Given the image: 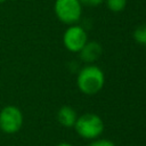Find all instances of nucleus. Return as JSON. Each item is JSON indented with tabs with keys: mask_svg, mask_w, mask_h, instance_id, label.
Returning a JSON list of instances; mask_svg holds the SVG:
<instances>
[{
	"mask_svg": "<svg viewBox=\"0 0 146 146\" xmlns=\"http://www.w3.org/2000/svg\"><path fill=\"white\" fill-rule=\"evenodd\" d=\"M105 84V75L100 67L89 64L82 67L76 76L78 89L84 95L98 94Z\"/></svg>",
	"mask_w": 146,
	"mask_h": 146,
	"instance_id": "f257e3e1",
	"label": "nucleus"
},
{
	"mask_svg": "<svg viewBox=\"0 0 146 146\" xmlns=\"http://www.w3.org/2000/svg\"><path fill=\"white\" fill-rule=\"evenodd\" d=\"M73 128L84 139H97L104 131V122L95 113H84L78 116Z\"/></svg>",
	"mask_w": 146,
	"mask_h": 146,
	"instance_id": "f03ea898",
	"label": "nucleus"
},
{
	"mask_svg": "<svg viewBox=\"0 0 146 146\" xmlns=\"http://www.w3.org/2000/svg\"><path fill=\"white\" fill-rule=\"evenodd\" d=\"M54 11L62 23L72 25L80 21L82 16V5L79 0H56Z\"/></svg>",
	"mask_w": 146,
	"mask_h": 146,
	"instance_id": "7ed1b4c3",
	"label": "nucleus"
},
{
	"mask_svg": "<svg viewBox=\"0 0 146 146\" xmlns=\"http://www.w3.org/2000/svg\"><path fill=\"white\" fill-rule=\"evenodd\" d=\"M22 111L14 105H7L0 111V130L7 135H14L23 127Z\"/></svg>",
	"mask_w": 146,
	"mask_h": 146,
	"instance_id": "20e7f679",
	"label": "nucleus"
},
{
	"mask_svg": "<svg viewBox=\"0 0 146 146\" xmlns=\"http://www.w3.org/2000/svg\"><path fill=\"white\" fill-rule=\"evenodd\" d=\"M88 41L86 30L76 24L70 25L63 34L64 47L71 52H79Z\"/></svg>",
	"mask_w": 146,
	"mask_h": 146,
	"instance_id": "39448f33",
	"label": "nucleus"
},
{
	"mask_svg": "<svg viewBox=\"0 0 146 146\" xmlns=\"http://www.w3.org/2000/svg\"><path fill=\"white\" fill-rule=\"evenodd\" d=\"M102 46L96 41H87L84 47L78 52L80 59L86 64H92L102 56Z\"/></svg>",
	"mask_w": 146,
	"mask_h": 146,
	"instance_id": "423d86ee",
	"label": "nucleus"
},
{
	"mask_svg": "<svg viewBox=\"0 0 146 146\" xmlns=\"http://www.w3.org/2000/svg\"><path fill=\"white\" fill-rule=\"evenodd\" d=\"M76 119H78L76 112L71 106H62L57 112V120L65 128L74 127Z\"/></svg>",
	"mask_w": 146,
	"mask_h": 146,
	"instance_id": "0eeeda50",
	"label": "nucleus"
},
{
	"mask_svg": "<svg viewBox=\"0 0 146 146\" xmlns=\"http://www.w3.org/2000/svg\"><path fill=\"white\" fill-rule=\"evenodd\" d=\"M104 2L113 13H120L127 7V0H105Z\"/></svg>",
	"mask_w": 146,
	"mask_h": 146,
	"instance_id": "6e6552de",
	"label": "nucleus"
},
{
	"mask_svg": "<svg viewBox=\"0 0 146 146\" xmlns=\"http://www.w3.org/2000/svg\"><path fill=\"white\" fill-rule=\"evenodd\" d=\"M133 39L140 43V44H146V25L139 26L138 29L135 30L133 32Z\"/></svg>",
	"mask_w": 146,
	"mask_h": 146,
	"instance_id": "1a4fd4ad",
	"label": "nucleus"
},
{
	"mask_svg": "<svg viewBox=\"0 0 146 146\" xmlns=\"http://www.w3.org/2000/svg\"><path fill=\"white\" fill-rule=\"evenodd\" d=\"M88 146H115V145L113 141H111L108 139L97 138V139H94V141H91Z\"/></svg>",
	"mask_w": 146,
	"mask_h": 146,
	"instance_id": "9d476101",
	"label": "nucleus"
},
{
	"mask_svg": "<svg viewBox=\"0 0 146 146\" xmlns=\"http://www.w3.org/2000/svg\"><path fill=\"white\" fill-rule=\"evenodd\" d=\"M82 6H88V7H97L102 5L105 0H79Z\"/></svg>",
	"mask_w": 146,
	"mask_h": 146,
	"instance_id": "9b49d317",
	"label": "nucleus"
},
{
	"mask_svg": "<svg viewBox=\"0 0 146 146\" xmlns=\"http://www.w3.org/2000/svg\"><path fill=\"white\" fill-rule=\"evenodd\" d=\"M56 146H73V145H72V144H70V143H66V141H62V143L57 144Z\"/></svg>",
	"mask_w": 146,
	"mask_h": 146,
	"instance_id": "f8f14e48",
	"label": "nucleus"
},
{
	"mask_svg": "<svg viewBox=\"0 0 146 146\" xmlns=\"http://www.w3.org/2000/svg\"><path fill=\"white\" fill-rule=\"evenodd\" d=\"M5 1H6V0H0V3H3Z\"/></svg>",
	"mask_w": 146,
	"mask_h": 146,
	"instance_id": "ddd939ff",
	"label": "nucleus"
}]
</instances>
